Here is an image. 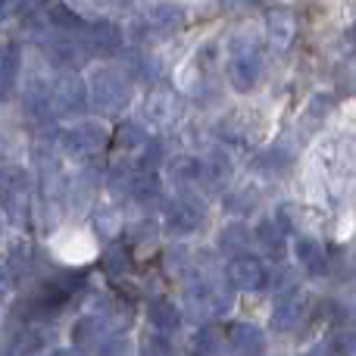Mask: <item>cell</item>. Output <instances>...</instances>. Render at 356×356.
I'll list each match as a JSON object with an SVG mask.
<instances>
[{"instance_id": "obj_1", "label": "cell", "mask_w": 356, "mask_h": 356, "mask_svg": "<svg viewBox=\"0 0 356 356\" xmlns=\"http://www.w3.org/2000/svg\"><path fill=\"white\" fill-rule=\"evenodd\" d=\"M88 97L100 116H122L135 97V79L122 66H97L88 79Z\"/></svg>"}, {"instance_id": "obj_2", "label": "cell", "mask_w": 356, "mask_h": 356, "mask_svg": "<svg viewBox=\"0 0 356 356\" xmlns=\"http://www.w3.org/2000/svg\"><path fill=\"white\" fill-rule=\"evenodd\" d=\"M232 284H225L222 278L213 275H197L194 282L188 284L184 291V307L188 313L194 316L197 322H209V319H219L232 309Z\"/></svg>"}, {"instance_id": "obj_3", "label": "cell", "mask_w": 356, "mask_h": 356, "mask_svg": "<svg viewBox=\"0 0 356 356\" xmlns=\"http://www.w3.org/2000/svg\"><path fill=\"white\" fill-rule=\"evenodd\" d=\"M263 54H259V44L250 41V35H234L232 38V60L225 66L228 85L234 88L238 94H250L253 88L263 81Z\"/></svg>"}, {"instance_id": "obj_4", "label": "cell", "mask_w": 356, "mask_h": 356, "mask_svg": "<svg viewBox=\"0 0 356 356\" xmlns=\"http://www.w3.org/2000/svg\"><path fill=\"white\" fill-rule=\"evenodd\" d=\"M0 207L13 222H25L31 207V181L29 172L16 163L0 160Z\"/></svg>"}, {"instance_id": "obj_5", "label": "cell", "mask_w": 356, "mask_h": 356, "mask_svg": "<svg viewBox=\"0 0 356 356\" xmlns=\"http://www.w3.org/2000/svg\"><path fill=\"white\" fill-rule=\"evenodd\" d=\"M163 225L169 234L175 238H191L207 225V203L197 194H178L166 203V213H163Z\"/></svg>"}, {"instance_id": "obj_6", "label": "cell", "mask_w": 356, "mask_h": 356, "mask_svg": "<svg viewBox=\"0 0 356 356\" xmlns=\"http://www.w3.org/2000/svg\"><path fill=\"white\" fill-rule=\"evenodd\" d=\"M106 141H110V131H106L104 122L81 119L79 125H72V129H66L60 135V150L75 156V160H91L106 147Z\"/></svg>"}, {"instance_id": "obj_7", "label": "cell", "mask_w": 356, "mask_h": 356, "mask_svg": "<svg viewBox=\"0 0 356 356\" xmlns=\"http://www.w3.org/2000/svg\"><path fill=\"white\" fill-rule=\"evenodd\" d=\"M50 104H54L56 116H81L91 104L88 97V81L79 72H60V79L50 85Z\"/></svg>"}, {"instance_id": "obj_8", "label": "cell", "mask_w": 356, "mask_h": 356, "mask_svg": "<svg viewBox=\"0 0 356 356\" xmlns=\"http://www.w3.org/2000/svg\"><path fill=\"white\" fill-rule=\"evenodd\" d=\"M81 47L88 50V56H116L119 50L125 47V35L116 22L110 19H94V22H85L79 35Z\"/></svg>"}, {"instance_id": "obj_9", "label": "cell", "mask_w": 356, "mask_h": 356, "mask_svg": "<svg viewBox=\"0 0 356 356\" xmlns=\"http://www.w3.org/2000/svg\"><path fill=\"white\" fill-rule=\"evenodd\" d=\"M225 282L232 284L234 291H241V294H257V291L266 288L269 272H266V266H263V259L259 257L241 253V257H232V263H228Z\"/></svg>"}, {"instance_id": "obj_10", "label": "cell", "mask_w": 356, "mask_h": 356, "mask_svg": "<svg viewBox=\"0 0 356 356\" xmlns=\"http://www.w3.org/2000/svg\"><path fill=\"white\" fill-rule=\"evenodd\" d=\"M144 122L154 125V129H172L181 119V97L169 88H154V91L144 97Z\"/></svg>"}, {"instance_id": "obj_11", "label": "cell", "mask_w": 356, "mask_h": 356, "mask_svg": "<svg viewBox=\"0 0 356 356\" xmlns=\"http://www.w3.org/2000/svg\"><path fill=\"white\" fill-rule=\"evenodd\" d=\"M307 319V297L300 291H284L275 303H272V316H269V328L278 334H291L303 325Z\"/></svg>"}, {"instance_id": "obj_12", "label": "cell", "mask_w": 356, "mask_h": 356, "mask_svg": "<svg viewBox=\"0 0 356 356\" xmlns=\"http://www.w3.org/2000/svg\"><path fill=\"white\" fill-rule=\"evenodd\" d=\"M184 6L172 3V0H160L154 3L147 13H144V35H154V38H172L184 29Z\"/></svg>"}, {"instance_id": "obj_13", "label": "cell", "mask_w": 356, "mask_h": 356, "mask_svg": "<svg viewBox=\"0 0 356 356\" xmlns=\"http://www.w3.org/2000/svg\"><path fill=\"white\" fill-rule=\"evenodd\" d=\"M125 197L138 203H160L163 200V178L156 169H147V166H131V175H129V188H125Z\"/></svg>"}, {"instance_id": "obj_14", "label": "cell", "mask_w": 356, "mask_h": 356, "mask_svg": "<svg viewBox=\"0 0 356 356\" xmlns=\"http://www.w3.org/2000/svg\"><path fill=\"white\" fill-rule=\"evenodd\" d=\"M266 35L278 50H288L297 38V19L288 6H272L266 10Z\"/></svg>"}, {"instance_id": "obj_15", "label": "cell", "mask_w": 356, "mask_h": 356, "mask_svg": "<svg viewBox=\"0 0 356 356\" xmlns=\"http://www.w3.org/2000/svg\"><path fill=\"white\" fill-rule=\"evenodd\" d=\"M294 257H297V263H300L303 269H307L309 275H316V278L328 275V269H332V259H328L322 241L309 238V234H300V238L294 241Z\"/></svg>"}, {"instance_id": "obj_16", "label": "cell", "mask_w": 356, "mask_h": 356, "mask_svg": "<svg viewBox=\"0 0 356 356\" xmlns=\"http://www.w3.org/2000/svg\"><path fill=\"white\" fill-rule=\"evenodd\" d=\"M228 341H232V350L238 356H263L266 350V332L253 322H234Z\"/></svg>"}, {"instance_id": "obj_17", "label": "cell", "mask_w": 356, "mask_h": 356, "mask_svg": "<svg viewBox=\"0 0 356 356\" xmlns=\"http://www.w3.org/2000/svg\"><path fill=\"white\" fill-rule=\"evenodd\" d=\"M291 166H294V156H291L288 150H282V147H269V150H263V154L253 156V172L263 175L266 181L284 178L291 172Z\"/></svg>"}, {"instance_id": "obj_18", "label": "cell", "mask_w": 356, "mask_h": 356, "mask_svg": "<svg viewBox=\"0 0 356 356\" xmlns=\"http://www.w3.org/2000/svg\"><path fill=\"white\" fill-rule=\"evenodd\" d=\"M338 106V97L328 91H316L313 97L307 100V106H303L300 113V131L303 135H313V129H319L322 122L328 119V113Z\"/></svg>"}, {"instance_id": "obj_19", "label": "cell", "mask_w": 356, "mask_h": 356, "mask_svg": "<svg viewBox=\"0 0 356 356\" xmlns=\"http://www.w3.org/2000/svg\"><path fill=\"white\" fill-rule=\"evenodd\" d=\"M166 172L172 178V184L184 188V194H188L194 184H203V160H197V156H175L166 166Z\"/></svg>"}, {"instance_id": "obj_20", "label": "cell", "mask_w": 356, "mask_h": 356, "mask_svg": "<svg viewBox=\"0 0 356 356\" xmlns=\"http://www.w3.org/2000/svg\"><path fill=\"white\" fill-rule=\"evenodd\" d=\"M257 241L263 244V250L269 253V257H282V253L288 250V232H284V225L275 219V216H266V219H259Z\"/></svg>"}, {"instance_id": "obj_21", "label": "cell", "mask_w": 356, "mask_h": 356, "mask_svg": "<svg viewBox=\"0 0 356 356\" xmlns=\"http://www.w3.org/2000/svg\"><path fill=\"white\" fill-rule=\"evenodd\" d=\"M234 172V166H232V160H228V154L222 147H216L213 154L203 160V184L207 188H213V191H222L228 184V178H232Z\"/></svg>"}, {"instance_id": "obj_22", "label": "cell", "mask_w": 356, "mask_h": 356, "mask_svg": "<svg viewBox=\"0 0 356 356\" xmlns=\"http://www.w3.org/2000/svg\"><path fill=\"white\" fill-rule=\"evenodd\" d=\"M147 322L156 328L160 334H172L181 325V313H178L175 303H169L166 297H156L147 303Z\"/></svg>"}, {"instance_id": "obj_23", "label": "cell", "mask_w": 356, "mask_h": 356, "mask_svg": "<svg viewBox=\"0 0 356 356\" xmlns=\"http://www.w3.org/2000/svg\"><path fill=\"white\" fill-rule=\"evenodd\" d=\"M16 75H19V44L6 41L0 44V100H6L13 94Z\"/></svg>"}, {"instance_id": "obj_24", "label": "cell", "mask_w": 356, "mask_h": 356, "mask_svg": "<svg viewBox=\"0 0 356 356\" xmlns=\"http://www.w3.org/2000/svg\"><path fill=\"white\" fill-rule=\"evenodd\" d=\"M250 241H253V232L241 219H234L219 232V250L232 253V257H241V253L250 247Z\"/></svg>"}, {"instance_id": "obj_25", "label": "cell", "mask_w": 356, "mask_h": 356, "mask_svg": "<svg viewBox=\"0 0 356 356\" xmlns=\"http://www.w3.org/2000/svg\"><path fill=\"white\" fill-rule=\"evenodd\" d=\"M25 116L31 122H44V125L56 116L54 104H50V88H29L25 91Z\"/></svg>"}, {"instance_id": "obj_26", "label": "cell", "mask_w": 356, "mask_h": 356, "mask_svg": "<svg viewBox=\"0 0 356 356\" xmlns=\"http://www.w3.org/2000/svg\"><path fill=\"white\" fill-rule=\"evenodd\" d=\"M150 141H154V138H150V131H147V125L144 122H122L116 129V144L119 147H125V150H147L150 147Z\"/></svg>"}, {"instance_id": "obj_27", "label": "cell", "mask_w": 356, "mask_h": 356, "mask_svg": "<svg viewBox=\"0 0 356 356\" xmlns=\"http://www.w3.org/2000/svg\"><path fill=\"white\" fill-rule=\"evenodd\" d=\"M106 316L104 313H91V316H81L79 319V325H75V332H72V338H75V344H88V341H100L104 338V332H106Z\"/></svg>"}, {"instance_id": "obj_28", "label": "cell", "mask_w": 356, "mask_h": 356, "mask_svg": "<svg viewBox=\"0 0 356 356\" xmlns=\"http://www.w3.org/2000/svg\"><path fill=\"white\" fill-rule=\"evenodd\" d=\"M259 194L257 188H241V191H228L225 194V209L232 216H247L250 209H257Z\"/></svg>"}, {"instance_id": "obj_29", "label": "cell", "mask_w": 356, "mask_h": 356, "mask_svg": "<svg viewBox=\"0 0 356 356\" xmlns=\"http://www.w3.org/2000/svg\"><path fill=\"white\" fill-rule=\"evenodd\" d=\"M119 225H122V219H119V209L106 207V209H97V213H94V232H97L100 238H106V241L116 238Z\"/></svg>"}, {"instance_id": "obj_30", "label": "cell", "mask_w": 356, "mask_h": 356, "mask_svg": "<svg viewBox=\"0 0 356 356\" xmlns=\"http://www.w3.org/2000/svg\"><path fill=\"white\" fill-rule=\"evenodd\" d=\"M129 63H131V72H135V79H138V81H144V85H154V81L160 79V66H156L154 56H147V54H135Z\"/></svg>"}, {"instance_id": "obj_31", "label": "cell", "mask_w": 356, "mask_h": 356, "mask_svg": "<svg viewBox=\"0 0 356 356\" xmlns=\"http://www.w3.org/2000/svg\"><path fill=\"white\" fill-rule=\"evenodd\" d=\"M188 350L191 356H213L216 353V334L209 328H197L188 341Z\"/></svg>"}, {"instance_id": "obj_32", "label": "cell", "mask_w": 356, "mask_h": 356, "mask_svg": "<svg viewBox=\"0 0 356 356\" xmlns=\"http://www.w3.org/2000/svg\"><path fill=\"white\" fill-rule=\"evenodd\" d=\"M334 350H338L341 356L356 353V328L353 325H344L338 334H334Z\"/></svg>"}, {"instance_id": "obj_33", "label": "cell", "mask_w": 356, "mask_h": 356, "mask_svg": "<svg viewBox=\"0 0 356 356\" xmlns=\"http://www.w3.org/2000/svg\"><path fill=\"white\" fill-rule=\"evenodd\" d=\"M31 0H0V22H10L16 19L22 10H29Z\"/></svg>"}, {"instance_id": "obj_34", "label": "cell", "mask_w": 356, "mask_h": 356, "mask_svg": "<svg viewBox=\"0 0 356 356\" xmlns=\"http://www.w3.org/2000/svg\"><path fill=\"white\" fill-rule=\"evenodd\" d=\"M100 356H135V350L129 347V341L125 338H116V341H110V344L100 350Z\"/></svg>"}, {"instance_id": "obj_35", "label": "cell", "mask_w": 356, "mask_h": 356, "mask_svg": "<svg viewBox=\"0 0 356 356\" xmlns=\"http://www.w3.org/2000/svg\"><path fill=\"white\" fill-rule=\"evenodd\" d=\"M125 263H129V257H125L122 247H113V250L106 253V269H110V272H122Z\"/></svg>"}, {"instance_id": "obj_36", "label": "cell", "mask_w": 356, "mask_h": 356, "mask_svg": "<svg viewBox=\"0 0 356 356\" xmlns=\"http://www.w3.org/2000/svg\"><path fill=\"white\" fill-rule=\"evenodd\" d=\"M13 284V269H10V259H0V297L6 294V288Z\"/></svg>"}, {"instance_id": "obj_37", "label": "cell", "mask_w": 356, "mask_h": 356, "mask_svg": "<svg viewBox=\"0 0 356 356\" xmlns=\"http://www.w3.org/2000/svg\"><path fill=\"white\" fill-rule=\"evenodd\" d=\"M303 356H334V353H332V347L328 344H316V347H309Z\"/></svg>"}, {"instance_id": "obj_38", "label": "cell", "mask_w": 356, "mask_h": 356, "mask_svg": "<svg viewBox=\"0 0 356 356\" xmlns=\"http://www.w3.org/2000/svg\"><path fill=\"white\" fill-rule=\"evenodd\" d=\"M47 356H79L75 350H54V353H47Z\"/></svg>"}, {"instance_id": "obj_39", "label": "cell", "mask_w": 356, "mask_h": 356, "mask_svg": "<svg viewBox=\"0 0 356 356\" xmlns=\"http://www.w3.org/2000/svg\"><path fill=\"white\" fill-rule=\"evenodd\" d=\"M0 238H3V216H0Z\"/></svg>"}, {"instance_id": "obj_40", "label": "cell", "mask_w": 356, "mask_h": 356, "mask_svg": "<svg viewBox=\"0 0 356 356\" xmlns=\"http://www.w3.org/2000/svg\"><path fill=\"white\" fill-rule=\"evenodd\" d=\"M13 356H19V353H13Z\"/></svg>"}]
</instances>
